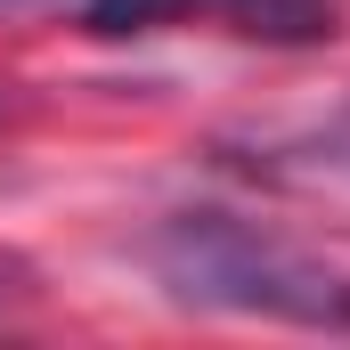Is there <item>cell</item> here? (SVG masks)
<instances>
[{
  "mask_svg": "<svg viewBox=\"0 0 350 350\" xmlns=\"http://www.w3.org/2000/svg\"><path fill=\"white\" fill-rule=\"evenodd\" d=\"M155 261L187 301H228V310H269V318H301V326H350V285L334 269H318L293 245H269L253 228L220 220V212H187L163 228Z\"/></svg>",
  "mask_w": 350,
  "mask_h": 350,
  "instance_id": "obj_1",
  "label": "cell"
},
{
  "mask_svg": "<svg viewBox=\"0 0 350 350\" xmlns=\"http://www.w3.org/2000/svg\"><path fill=\"white\" fill-rule=\"evenodd\" d=\"M245 41H269V49H310V41H334L342 25V0H212Z\"/></svg>",
  "mask_w": 350,
  "mask_h": 350,
  "instance_id": "obj_2",
  "label": "cell"
},
{
  "mask_svg": "<svg viewBox=\"0 0 350 350\" xmlns=\"http://www.w3.org/2000/svg\"><path fill=\"white\" fill-rule=\"evenodd\" d=\"M196 8H212V0H90L82 25L106 33V41H122V33H155V25H172V16H196Z\"/></svg>",
  "mask_w": 350,
  "mask_h": 350,
  "instance_id": "obj_3",
  "label": "cell"
},
{
  "mask_svg": "<svg viewBox=\"0 0 350 350\" xmlns=\"http://www.w3.org/2000/svg\"><path fill=\"white\" fill-rule=\"evenodd\" d=\"M334 147H350V114H342V122H334Z\"/></svg>",
  "mask_w": 350,
  "mask_h": 350,
  "instance_id": "obj_4",
  "label": "cell"
},
{
  "mask_svg": "<svg viewBox=\"0 0 350 350\" xmlns=\"http://www.w3.org/2000/svg\"><path fill=\"white\" fill-rule=\"evenodd\" d=\"M0 301H8V285H0Z\"/></svg>",
  "mask_w": 350,
  "mask_h": 350,
  "instance_id": "obj_5",
  "label": "cell"
}]
</instances>
